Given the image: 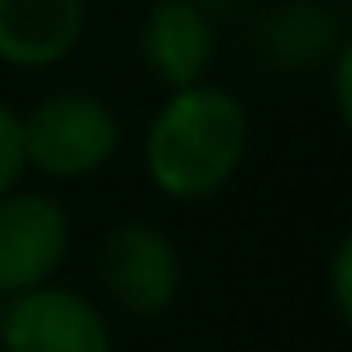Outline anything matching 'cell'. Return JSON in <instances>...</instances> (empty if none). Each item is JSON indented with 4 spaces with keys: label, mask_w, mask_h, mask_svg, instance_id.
I'll return each mask as SVG.
<instances>
[{
    "label": "cell",
    "mask_w": 352,
    "mask_h": 352,
    "mask_svg": "<svg viewBox=\"0 0 352 352\" xmlns=\"http://www.w3.org/2000/svg\"><path fill=\"white\" fill-rule=\"evenodd\" d=\"M347 78H352V44L342 39L338 49H333V102H338V116L347 121V111H352V97H347Z\"/></svg>",
    "instance_id": "8fae6325"
},
{
    "label": "cell",
    "mask_w": 352,
    "mask_h": 352,
    "mask_svg": "<svg viewBox=\"0 0 352 352\" xmlns=\"http://www.w3.org/2000/svg\"><path fill=\"white\" fill-rule=\"evenodd\" d=\"M73 246V217L54 193H20L0 198V304L49 285Z\"/></svg>",
    "instance_id": "5b68a950"
},
{
    "label": "cell",
    "mask_w": 352,
    "mask_h": 352,
    "mask_svg": "<svg viewBox=\"0 0 352 352\" xmlns=\"http://www.w3.org/2000/svg\"><path fill=\"white\" fill-rule=\"evenodd\" d=\"M140 63L160 87H193L217 58V20L193 0H155L135 34Z\"/></svg>",
    "instance_id": "8992f818"
},
{
    "label": "cell",
    "mask_w": 352,
    "mask_h": 352,
    "mask_svg": "<svg viewBox=\"0 0 352 352\" xmlns=\"http://www.w3.org/2000/svg\"><path fill=\"white\" fill-rule=\"evenodd\" d=\"M246 102L203 78L193 87H174L155 107L140 160L150 188H160L169 203H208L236 179V169L246 164Z\"/></svg>",
    "instance_id": "6da1fadb"
},
{
    "label": "cell",
    "mask_w": 352,
    "mask_h": 352,
    "mask_svg": "<svg viewBox=\"0 0 352 352\" xmlns=\"http://www.w3.org/2000/svg\"><path fill=\"white\" fill-rule=\"evenodd\" d=\"M87 34V0H0V63L20 73L58 68Z\"/></svg>",
    "instance_id": "52a82bcc"
},
{
    "label": "cell",
    "mask_w": 352,
    "mask_h": 352,
    "mask_svg": "<svg viewBox=\"0 0 352 352\" xmlns=\"http://www.w3.org/2000/svg\"><path fill=\"white\" fill-rule=\"evenodd\" d=\"M342 39L347 34L323 0H285L256 30V44L275 68H318Z\"/></svg>",
    "instance_id": "ba28073f"
},
{
    "label": "cell",
    "mask_w": 352,
    "mask_h": 352,
    "mask_svg": "<svg viewBox=\"0 0 352 352\" xmlns=\"http://www.w3.org/2000/svg\"><path fill=\"white\" fill-rule=\"evenodd\" d=\"M20 145L44 179H92L121 150V116L92 92H49L20 116Z\"/></svg>",
    "instance_id": "7a4b0ae2"
},
{
    "label": "cell",
    "mask_w": 352,
    "mask_h": 352,
    "mask_svg": "<svg viewBox=\"0 0 352 352\" xmlns=\"http://www.w3.org/2000/svg\"><path fill=\"white\" fill-rule=\"evenodd\" d=\"M352 241L347 236H338V246H333V270H328V294H333V314L338 318H347L352 314Z\"/></svg>",
    "instance_id": "30bf717a"
},
{
    "label": "cell",
    "mask_w": 352,
    "mask_h": 352,
    "mask_svg": "<svg viewBox=\"0 0 352 352\" xmlns=\"http://www.w3.org/2000/svg\"><path fill=\"white\" fill-rule=\"evenodd\" d=\"M0 352H116V333L82 289L49 280L0 304Z\"/></svg>",
    "instance_id": "277c9868"
},
{
    "label": "cell",
    "mask_w": 352,
    "mask_h": 352,
    "mask_svg": "<svg viewBox=\"0 0 352 352\" xmlns=\"http://www.w3.org/2000/svg\"><path fill=\"white\" fill-rule=\"evenodd\" d=\"M25 174V145H20V111L0 102V198Z\"/></svg>",
    "instance_id": "9c48e42d"
},
{
    "label": "cell",
    "mask_w": 352,
    "mask_h": 352,
    "mask_svg": "<svg viewBox=\"0 0 352 352\" xmlns=\"http://www.w3.org/2000/svg\"><path fill=\"white\" fill-rule=\"evenodd\" d=\"M97 280L131 318H160L174 309L184 285L179 246L155 222H121L97 246Z\"/></svg>",
    "instance_id": "3957f363"
}]
</instances>
